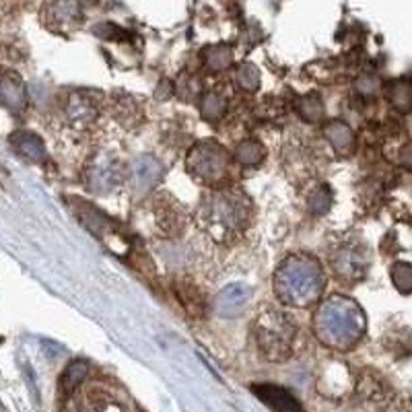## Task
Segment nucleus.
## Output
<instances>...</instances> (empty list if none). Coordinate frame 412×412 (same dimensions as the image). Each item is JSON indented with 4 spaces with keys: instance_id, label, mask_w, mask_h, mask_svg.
<instances>
[{
    "instance_id": "f257e3e1",
    "label": "nucleus",
    "mask_w": 412,
    "mask_h": 412,
    "mask_svg": "<svg viewBox=\"0 0 412 412\" xmlns=\"http://www.w3.org/2000/svg\"><path fill=\"white\" fill-rule=\"evenodd\" d=\"M200 219L208 233L213 236H229L243 227L247 219V204L243 196H237L233 192H219L204 200L200 206Z\"/></svg>"
},
{
    "instance_id": "f03ea898",
    "label": "nucleus",
    "mask_w": 412,
    "mask_h": 412,
    "mask_svg": "<svg viewBox=\"0 0 412 412\" xmlns=\"http://www.w3.org/2000/svg\"><path fill=\"white\" fill-rule=\"evenodd\" d=\"M324 287V277L315 262L295 258L293 262H285L283 270L279 272L277 289L283 293V299L307 305L309 301L318 299Z\"/></svg>"
},
{
    "instance_id": "7ed1b4c3",
    "label": "nucleus",
    "mask_w": 412,
    "mask_h": 412,
    "mask_svg": "<svg viewBox=\"0 0 412 412\" xmlns=\"http://www.w3.org/2000/svg\"><path fill=\"white\" fill-rule=\"evenodd\" d=\"M256 336L262 354L270 361H283L291 353L295 328L293 324L279 311L266 309L256 322Z\"/></svg>"
},
{
    "instance_id": "20e7f679",
    "label": "nucleus",
    "mask_w": 412,
    "mask_h": 412,
    "mask_svg": "<svg viewBox=\"0 0 412 412\" xmlns=\"http://www.w3.org/2000/svg\"><path fill=\"white\" fill-rule=\"evenodd\" d=\"M351 303L336 299L320 309L318 313V330L328 332V343L351 345L361 332V318L359 311L349 309Z\"/></svg>"
},
{
    "instance_id": "39448f33",
    "label": "nucleus",
    "mask_w": 412,
    "mask_h": 412,
    "mask_svg": "<svg viewBox=\"0 0 412 412\" xmlns=\"http://www.w3.org/2000/svg\"><path fill=\"white\" fill-rule=\"evenodd\" d=\"M188 170L192 172V176L206 183L221 181L229 174V155L217 142H211V140L200 142L190 151Z\"/></svg>"
},
{
    "instance_id": "423d86ee",
    "label": "nucleus",
    "mask_w": 412,
    "mask_h": 412,
    "mask_svg": "<svg viewBox=\"0 0 412 412\" xmlns=\"http://www.w3.org/2000/svg\"><path fill=\"white\" fill-rule=\"evenodd\" d=\"M252 392L264 402L268 404L274 412H305L303 406L299 404V400L293 394H289L285 388L279 386H270V384H262V386H252Z\"/></svg>"
},
{
    "instance_id": "0eeeda50",
    "label": "nucleus",
    "mask_w": 412,
    "mask_h": 412,
    "mask_svg": "<svg viewBox=\"0 0 412 412\" xmlns=\"http://www.w3.org/2000/svg\"><path fill=\"white\" fill-rule=\"evenodd\" d=\"M161 177H163V165L153 157L142 155L132 163V186L138 192L151 190L161 181Z\"/></svg>"
},
{
    "instance_id": "6e6552de",
    "label": "nucleus",
    "mask_w": 412,
    "mask_h": 412,
    "mask_svg": "<svg viewBox=\"0 0 412 412\" xmlns=\"http://www.w3.org/2000/svg\"><path fill=\"white\" fill-rule=\"evenodd\" d=\"M249 301V289L241 285L225 287L215 299V307L221 315H239Z\"/></svg>"
},
{
    "instance_id": "1a4fd4ad",
    "label": "nucleus",
    "mask_w": 412,
    "mask_h": 412,
    "mask_svg": "<svg viewBox=\"0 0 412 412\" xmlns=\"http://www.w3.org/2000/svg\"><path fill=\"white\" fill-rule=\"evenodd\" d=\"M356 392L361 396L363 402H373V404H386L388 398H390V392L384 384V379L379 375H361L359 377V384H356Z\"/></svg>"
},
{
    "instance_id": "9d476101",
    "label": "nucleus",
    "mask_w": 412,
    "mask_h": 412,
    "mask_svg": "<svg viewBox=\"0 0 412 412\" xmlns=\"http://www.w3.org/2000/svg\"><path fill=\"white\" fill-rule=\"evenodd\" d=\"M326 136H328L330 145H332L338 153H349V151L353 149V134H351L349 126L343 124V122H332V124L326 128Z\"/></svg>"
},
{
    "instance_id": "9b49d317",
    "label": "nucleus",
    "mask_w": 412,
    "mask_h": 412,
    "mask_svg": "<svg viewBox=\"0 0 412 412\" xmlns=\"http://www.w3.org/2000/svg\"><path fill=\"white\" fill-rule=\"evenodd\" d=\"M13 142H15V147H17L15 151H19L21 155H25V157H29V159H33V161H38V159L44 157V145H42V140H40L38 136H33V134L21 132V134L13 136Z\"/></svg>"
},
{
    "instance_id": "f8f14e48",
    "label": "nucleus",
    "mask_w": 412,
    "mask_h": 412,
    "mask_svg": "<svg viewBox=\"0 0 412 412\" xmlns=\"http://www.w3.org/2000/svg\"><path fill=\"white\" fill-rule=\"evenodd\" d=\"M87 371H89V365H87L85 361H72V363L66 367V371L62 373V390H64L66 394H72V392L83 384Z\"/></svg>"
},
{
    "instance_id": "ddd939ff",
    "label": "nucleus",
    "mask_w": 412,
    "mask_h": 412,
    "mask_svg": "<svg viewBox=\"0 0 412 412\" xmlns=\"http://www.w3.org/2000/svg\"><path fill=\"white\" fill-rule=\"evenodd\" d=\"M237 161H241L243 165H258L264 159V149L260 142L256 140H243L236 151Z\"/></svg>"
},
{
    "instance_id": "4468645a",
    "label": "nucleus",
    "mask_w": 412,
    "mask_h": 412,
    "mask_svg": "<svg viewBox=\"0 0 412 412\" xmlns=\"http://www.w3.org/2000/svg\"><path fill=\"white\" fill-rule=\"evenodd\" d=\"M392 279H394V285L398 287L400 293H409V291H411L412 274L411 266H409L406 262H398V264L392 268Z\"/></svg>"
},
{
    "instance_id": "2eb2a0df",
    "label": "nucleus",
    "mask_w": 412,
    "mask_h": 412,
    "mask_svg": "<svg viewBox=\"0 0 412 412\" xmlns=\"http://www.w3.org/2000/svg\"><path fill=\"white\" fill-rule=\"evenodd\" d=\"M200 110L206 118H219L223 112H225V101L215 95V93H208L206 97H202V104H200Z\"/></svg>"
},
{
    "instance_id": "dca6fc26",
    "label": "nucleus",
    "mask_w": 412,
    "mask_h": 412,
    "mask_svg": "<svg viewBox=\"0 0 412 412\" xmlns=\"http://www.w3.org/2000/svg\"><path fill=\"white\" fill-rule=\"evenodd\" d=\"M237 83H239V87L241 89H247V91H254L256 87H258V81H260V76H258V70L252 66V64H243L239 70H237Z\"/></svg>"
},
{
    "instance_id": "f3484780",
    "label": "nucleus",
    "mask_w": 412,
    "mask_h": 412,
    "mask_svg": "<svg viewBox=\"0 0 412 412\" xmlns=\"http://www.w3.org/2000/svg\"><path fill=\"white\" fill-rule=\"evenodd\" d=\"M392 91H394V95H392L394 106L398 110L406 112L409 110V104H411V87H409V83L406 81H398V83L392 85Z\"/></svg>"
},
{
    "instance_id": "a211bd4d",
    "label": "nucleus",
    "mask_w": 412,
    "mask_h": 412,
    "mask_svg": "<svg viewBox=\"0 0 412 412\" xmlns=\"http://www.w3.org/2000/svg\"><path fill=\"white\" fill-rule=\"evenodd\" d=\"M299 112L305 120H320V116L324 114V108H322V101L315 95H309V97L301 99Z\"/></svg>"
},
{
    "instance_id": "6ab92c4d",
    "label": "nucleus",
    "mask_w": 412,
    "mask_h": 412,
    "mask_svg": "<svg viewBox=\"0 0 412 412\" xmlns=\"http://www.w3.org/2000/svg\"><path fill=\"white\" fill-rule=\"evenodd\" d=\"M206 62L211 64V68L223 70V68H227V66L231 64V52H229L227 48H215V50L208 52Z\"/></svg>"
},
{
    "instance_id": "aec40b11",
    "label": "nucleus",
    "mask_w": 412,
    "mask_h": 412,
    "mask_svg": "<svg viewBox=\"0 0 412 412\" xmlns=\"http://www.w3.org/2000/svg\"><path fill=\"white\" fill-rule=\"evenodd\" d=\"M330 194L326 188H320L313 196H311V211L318 213V215H324L328 208H330Z\"/></svg>"
}]
</instances>
